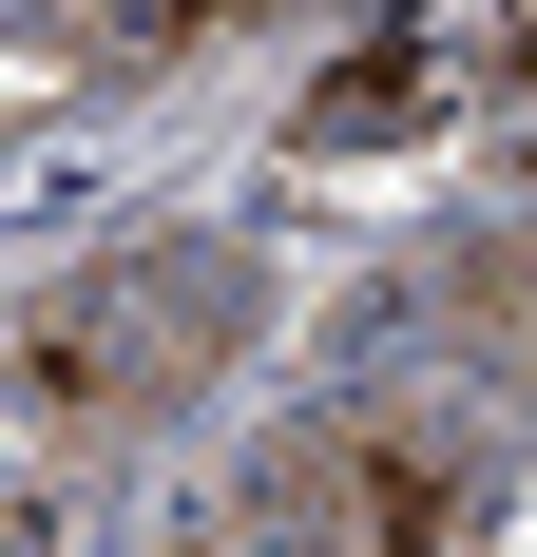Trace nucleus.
<instances>
[{"label": "nucleus", "instance_id": "1", "mask_svg": "<svg viewBox=\"0 0 537 557\" xmlns=\"http://www.w3.org/2000/svg\"><path fill=\"white\" fill-rule=\"evenodd\" d=\"M230 327H250V270H230V250H115V270L39 288V327H20V423H39V443L154 423L173 385H212Z\"/></svg>", "mask_w": 537, "mask_h": 557}, {"label": "nucleus", "instance_id": "2", "mask_svg": "<svg viewBox=\"0 0 537 557\" xmlns=\"http://www.w3.org/2000/svg\"><path fill=\"white\" fill-rule=\"evenodd\" d=\"M268 500H288L308 557H461V519H480V443L423 423V404H326L308 443L268 461Z\"/></svg>", "mask_w": 537, "mask_h": 557}, {"label": "nucleus", "instance_id": "3", "mask_svg": "<svg viewBox=\"0 0 537 557\" xmlns=\"http://www.w3.org/2000/svg\"><path fill=\"white\" fill-rule=\"evenodd\" d=\"M499 77H519V58H499L480 0H423V20H384V39L288 115V154H403V135H441V115H480Z\"/></svg>", "mask_w": 537, "mask_h": 557}, {"label": "nucleus", "instance_id": "4", "mask_svg": "<svg viewBox=\"0 0 537 557\" xmlns=\"http://www.w3.org/2000/svg\"><path fill=\"white\" fill-rule=\"evenodd\" d=\"M135 557H308V539H288V500L250 481V500H192L173 539H135Z\"/></svg>", "mask_w": 537, "mask_h": 557}, {"label": "nucleus", "instance_id": "5", "mask_svg": "<svg viewBox=\"0 0 537 557\" xmlns=\"http://www.w3.org/2000/svg\"><path fill=\"white\" fill-rule=\"evenodd\" d=\"M212 20H250V0H115L97 58H173V39H212Z\"/></svg>", "mask_w": 537, "mask_h": 557}, {"label": "nucleus", "instance_id": "6", "mask_svg": "<svg viewBox=\"0 0 537 557\" xmlns=\"http://www.w3.org/2000/svg\"><path fill=\"white\" fill-rule=\"evenodd\" d=\"M519 173H537V135H519Z\"/></svg>", "mask_w": 537, "mask_h": 557}]
</instances>
